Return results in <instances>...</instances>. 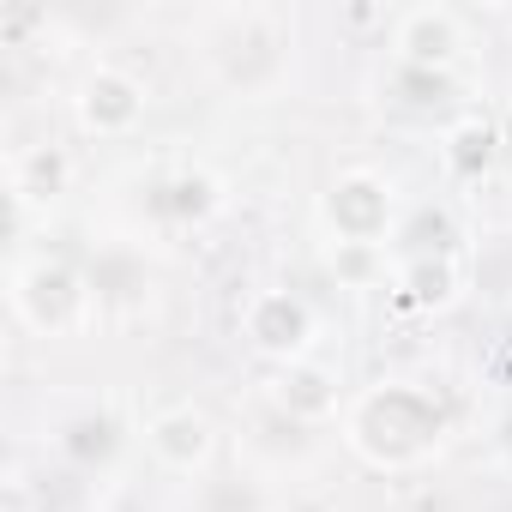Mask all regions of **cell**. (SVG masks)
I'll use <instances>...</instances> for the list:
<instances>
[{"label":"cell","mask_w":512,"mask_h":512,"mask_svg":"<svg viewBox=\"0 0 512 512\" xmlns=\"http://www.w3.org/2000/svg\"><path fill=\"white\" fill-rule=\"evenodd\" d=\"M199 61L211 85H223L241 103H266L296 73V19L266 0H241L199 25Z\"/></svg>","instance_id":"1"},{"label":"cell","mask_w":512,"mask_h":512,"mask_svg":"<svg viewBox=\"0 0 512 512\" xmlns=\"http://www.w3.org/2000/svg\"><path fill=\"white\" fill-rule=\"evenodd\" d=\"M344 446L374 470H416L446 446V410L428 386L380 380L350 398L344 410Z\"/></svg>","instance_id":"2"},{"label":"cell","mask_w":512,"mask_h":512,"mask_svg":"<svg viewBox=\"0 0 512 512\" xmlns=\"http://www.w3.org/2000/svg\"><path fill=\"white\" fill-rule=\"evenodd\" d=\"M7 302L19 314L25 332L37 338H73L91 326V278H79V266L55 260V253H31V260H13V278H7Z\"/></svg>","instance_id":"3"},{"label":"cell","mask_w":512,"mask_h":512,"mask_svg":"<svg viewBox=\"0 0 512 512\" xmlns=\"http://www.w3.org/2000/svg\"><path fill=\"white\" fill-rule=\"evenodd\" d=\"M320 217L332 229V241H362V247H386L398 235V187L380 169H344L332 175V187L320 193Z\"/></svg>","instance_id":"4"},{"label":"cell","mask_w":512,"mask_h":512,"mask_svg":"<svg viewBox=\"0 0 512 512\" xmlns=\"http://www.w3.org/2000/svg\"><path fill=\"white\" fill-rule=\"evenodd\" d=\"M241 338L260 350L266 362H308L320 338V314L296 290H253L241 302Z\"/></svg>","instance_id":"5"},{"label":"cell","mask_w":512,"mask_h":512,"mask_svg":"<svg viewBox=\"0 0 512 512\" xmlns=\"http://www.w3.org/2000/svg\"><path fill=\"white\" fill-rule=\"evenodd\" d=\"M145 109H151V91H145L127 67H109V61L85 67V79H79V91H73V121H79L91 139H127V133L145 121Z\"/></svg>","instance_id":"6"},{"label":"cell","mask_w":512,"mask_h":512,"mask_svg":"<svg viewBox=\"0 0 512 512\" xmlns=\"http://www.w3.org/2000/svg\"><path fill=\"white\" fill-rule=\"evenodd\" d=\"M464 13L440 7V0H422V7H404L392 19V61L422 67V73H452V61L464 55Z\"/></svg>","instance_id":"7"},{"label":"cell","mask_w":512,"mask_h":512,"mask_svg":"<svg viewBox=\"0 0 512 512\" xmlns=\"http://www.w3.org/2000/svg\"><path fill=\"white\" fill-rule=\"evenodd\" d=\"M145 446L163 470L175 476H199L211 458H217V422L199 410V404H163L151 422H145Z\"/></svg>","instance_id":"8"},{"label":"cell","mask_w":512,"mask_h":512,"mask_svg":"<svg viewBox=\"0 0 512 512\" xmlns=\"http://www.w3.org/2000/svg\"><path fill=\"white\" fill-rule=\"evenodd\" d=\"M266 398H272L284 416H296V422L314 428V422L338 416V404H344V380H338V368H326L320 356H308V362H284V368L272 374Z\"/></svg>","instance_id":"9"},{"label":"cell","mask_w":512,"mask_h":512,"mask_svg":"<svg viewBox=\"0 0 512 512\" xmlns=\"http://www.w3.org/2000/svg\"><path fill=\"white\" fill-rule=\"evenodd\" d=\"M464 290V272L452 253H416V260H398L392 272V302L410 314H446Z\"/></svg>","instance_id":"10"},{"label":"cell","mask_w":512,"mask_h":512,"mask_svg":"<svg viewBox=\"0 0 512 512\" xmlns=\"http://www.w3.org/2000/svg\"><path fill=\"white\" fill-rule=\"evenodd\" d=\"M494 163H500V127H494L488 115L464 109V115H452V121L440 127V169H446L458 187H476Z\"/></svg>","instance_id":"11"},{"label":"cell","mask_w":512,"mask_h":512,"mask_svg":"<svg viewBox=\"0 0 512 512\" xmlns=\"http://www.w3.org/2000/svg\"><path fill=\"white\" fill-rule=\"evenodd\" d=\"M7 187H13V211L25 217L31 205H55L67 187H73V157L67 145L43 139V145H19L13 151V169H7Z\"/></svg>","instance_id":"12"},{"label":"cell","mask_w":512,"mask_h":512,"mask_svg":"<svg viewBox=\"0 0 512 512\" xmlns=\"http://www.w3.org/2000/svg\"><path fill=\"white\" fill-rule=\"evenodd\" d=\"M217 211H223V181H217L211 169H175V175H163V181L151 187V217H163V223H175V229L205 223V217H217Z\"/></svg>","instance_id":"13"},{"label":"cell","mask_w":512,"mask_h":512,"mask_svg":"<svg viewBox=\"0 0 512 512\" xmlns=\"http://www.w3.org/2000/svg\"><path fill=\"white\" fill-rule=\"evenodd\" d=\"M55 452H61L67 464H79V470H97V464H109V458L121 452V422H115L109 410H79V416L61 422Z\"/></svg>","instance_id":"14"},{"label":"cell","mask_w":512,"mask_h":512,"mask_svg":"<svg viewBox=\"0 0 512 512\" xmlns=\"http://www.w3.org/2000/svg\"><path fill=\"white\" fill-rule=\"evenodd\" d=\"M380 103H398L410 115H440L452 103V73H422V67H404V61H386L380 73Z\"/></svg>","instance_id":"15"},{"label":"cell","mask_w":512,"mask_h":512,"mask_svg":"<svg viewBox=\"0 0 512 512\" xmlns=\"http://www.w3.org/2000/svg\"><path fill=\"white\" fill-rule=\"evenodd\" d=\"M326 266H332V278H338V284H350V290H374V284L386 278V247L332 241V247H326Z\"/></svg>","instance_id":"16"},{"label":"cell","mask_w":512,"mask_h":512,"mask_svg":"<svg viewBox=\"0 0 512 512\" xmlns=\"http://www.w3.org/2000/svg\"><path fill=\"white\" fill-rule=\"evenodd\" d=\"M494 458H500V470L512 476V410L500 416V428H494Z\"/></svg>","instance_id":"17"},{"label":"cell","mask_w":512,"mask_h":512,"mask_svg":"<svg viewBox=\"0 0 512 512\" xmlns=\"http://www.w3.org/2000/svg\"><path fill=\"white\" fill-rule=\"evenodd\" d=\"M7 512H31V494H25V482H19V476L7 482Z\"/></svg>","instance_id":"18"}]
</instances>
